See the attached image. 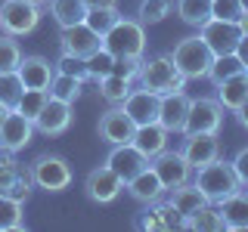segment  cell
<instances>
[{
    "label": "cell",
    "mask_w": 248,
    "mask_h": 232,
    "mask_svg": "<svg viewBox=\"0 0 248 232\" xmlns=\"http://www.w3.org/2000/svg\"><path fill=\"white\" fill-rule=\"evenodd\" d=\"M137 84L143 90L149 93H158V96H165V93H177L186 87V77L183 72L174 65V59H170V53H161V56H149L140 62V74H137Z\"/></svg>",
    "instance_id": "obj_1"
},
{
    "label": "cell",
    "mask_w": 248,
    "mask_h": 232,
    "mask_svg": "<svg viewBox=\"0 0 248 232\" xmlns=\"http://www.w3.org/2000/svg\"><path fill=\"white\" fill-rule=\"evenodd\" d=\"M192 183L199 186V192L205 195L211 204H220L223 198H230L232 192H239L242 186H239L236 180V170H232L230 161H223V158H214V161H208V164H202L192 170Z\"/></svg>",
    "instance_id": "obj_2"
},
{
    "label": "cell",
    "mask_w": 248,
    "mask_h": 232,
    "mask_svg": "<svg viewBox=\"0 0 248 232\" xmlns=\"http://www.w3.org/2000/svg\"><path fill=\"white\" fill-rule=\"evenodd\" d=\"M103 46L112 53L115 59H121V56H143L146 53V25L140 19L121 15V19L103 34Z\"/></svg>",
    "instance_id": "obj_3"
},
{
    "label": "cell",
    "mask_w": 248,
    "mask_h": 232,
    "mask_svg": "<svg viewBox=\"0 0 248 232\" xmlns=\"http://www.w3.org/2000/svg\"><path fill=\"white\" fill-rule=\"evenodd\" d=\"M170 59H174V65L183 72L186 81H199V77H208V68H211V62H214V53L208 50V44L202 41L199 34H192V37L177 41Z\"/></svg>",
    "instance_id": "obj_4"
},
{
    "label": "cell",
    "mask_w": 248,
    "mask_h": 232,
    "mask_svg": "<svg viewBox=\"0 0 248 232\" xmlns=\"http://www.w3.org/2000/svg\"><path fill=\"white\" fill-rule=\"evenodd\" d=\"M28 170H31L34 186L44 192H65L72 186V167L59 155H37L28 164Z\"/></svg>",
    "instance_id": "obj_5"
},
{
    "label": "cell",
    "mask_w": 248,
    "mask_h": 232,
    "mask_svg": "<svg viewBox=\"0 0 248 232\" xmlns=\"http://www.w3.org/2000/svg\"><path fill=\"white\" fill-rule=\"evenodd\" d=\"M41 22V3L31 0H3L0 3V31L13 37H25Z\"/></svg>",
    "instance_id": "obj_6"
},
{
    "label": "cell",
    "mask_w": 248,
    "mask_h": 232,
    "mask_svg": "<svg viewBox=\"0 0 248 232\" xmlns=\"http://www.w3.org/2000/svg\"><path fill=\"white\" fill-rule=\"evenodd\" d=\"M223 108L211 96H199L189 99V115H186V127L183 133H220L223 127Z\"/></svg>",
    "instance_id": "obj_7"
},
{
    "label": "cell",
    "mask_w": 248,
    "mask_h": 232,
    "mask_svg": "<svg viewBox=\"0 0 248 232\" xmlns=\"http://www.w3.org/2000/svg\"><path fill=\"white\" fill-rule=\"evenodd\" d=\"M149 167L155 170V176L161 180L165 192H170V189H177V186H183V183L192 180V164L183 158L180 149H165V152H158V155L149 161Z\"/></svg>",
    "instance_id": "obj_8"
},
{
    "label": "cell",
    "mask_w": 248,
    "mask_h": 232,
    "mask_svg": "<svg viewBox=\"0 0 248 232\" xmlns=\"http://www.w3.org/2000/svg\"><path fill=\"white\" fill-rule=\"evenodd\" d=\"M199 37L208 44V50L214 56H227V53H236L239 44H242V31H239L236 22H223V19H208L205 25L199 28Z\"/></svg>",
    "instance_id": "obj_9"
},
{
    "label": "cell",
    "mask_w": 248,
    "mask_h": 232,
    "mask_svg": "<svg viewBox=\"0 0 248 232\" xmlns=\"http://www.w3.org/2000/svg\"><path fill=\"white\" fill-rule=\"evenodd\" d=\"M121 192H124V183L118 180V174L106 164L93 167L87 174V180H84V195L90 201H96V204H112Z\"/></svg>",
    "instance_id": "obj_10"
},
{
    "label": "cell",
    "mask_w": 248,
    "mask_h": 232,
    "mask_svg": "<svg viewBox=\"0 0 248 232\" xmlns=\"http://www.w3.org/2000/svg\"><path fill=\"white\" fill-rule=\"evenodd\" d=\"M31 136H34V121H28L22 112L10 108L6 118L0 121V149L16 155L31 143Z\"/></svg>",
    "instance_id": "obj_11"
},
{
    "label": "cell",
    "mask_w": 248,
    "mask_h": 232,
    "mask_svg": "<svg viewBox=\"0 0 248 232\" xmlns=\"http://www.w3.org/2000/svg\"><path fill=\"white\" fill-rule=\"evenodd\" d=\"M103 46V37L96 34L93 28H87L84 22H78L72 28H59V50L68 53V56L87 59L90 53H96Z\"/></svg>",
    "instance_id": "obj_12"
},
{
    "label": "cell",
    "mask_w": 248,
    "mask_h": 232,
    "mask_svg": "<svg viewBox=\"0 0 248 232\" xmlns=\"http://www.w3.org/2000/svg\"><path fill=\"white\" fill-rule=\"evenodd\" d=\"M106 167H112L121 183H130L143 167H149V158L134 143H121V145H112V152L106 155Z\"/></svg>",
    "instance_id": "obj_13"
},
{
    "label": "cell",
    "mask_w": 248,
    "mask_h": 232,
    "mask_svg": "<svg viewBox=\"0 0 248 232\" xmlns=\"http://www.w3.org/2000/svg\"><path fill=\"white\" fill-rule=\"evenodd\" d=\"M134 130H137V124L130 121V115L124 112L121 105H112L99 115V139H106L108 145L130 143V139H134Z\"/></svg>",
    "instance_id": "obj_14"
},
{
    "label": "cell",
    "mask_w": 248,
    "mask_h": 232,
    "mask_svg": "<svg viewBox=\"0 0 248 232\" xmlns=\"http://www.w3.org/2000/svg\"><path fill=\"white\" fill-rule=\"evenodd\" d=\"M72 127V105L62 102V99H46L41 115L34 118V130L44 136H62L65 130Z\"/></svg>",
    "instance_id": "obj_15"
},
{
    "label": "cell",
    "mask_w": 248,
    "mask_h": 232,
    "mask_svg": "<svg viewBox=\"0 0 248 232\" xmlns=\"http://www.w3.org/2000/svg\"><path fill=\"white\" fill-rule=\"evenodd\" d=\"M183 158L192 164V170L208 164V161L220 158V136L217 133H183V145H180Z\"/></svg>",
    "instance_id": "obj_16"
},
{
    "label": "cell",
    "mask_w": 248,
    "mask_h": 232,
    "mask_svg": "<svg viewBox=\"0 0 248 232\" xmlns=\"http://www.w3.org/2000/svg\"><path fill=\"white\" fill-rule=\"evenodd\" d=\"M137 226L146 229V232H174V229H183V217L177 214V207L170 201L158 198L152 204H146V211H143Z\"/></svg>",
    "instance_id": "obj_17"
},
{
    "label": "cell",
    "mask_w": 248,
    "mask_h": 232,
    "mask_svg": "<svg viewBox=\"0 0 248 232\" xmlns=\"http://www.w3.org/2000/svg\"><path fill=\"white\" fill-rule=\"evenodd\" d=\"M186 115H189V96L183 90L177 93H165L158 102V124L168 133H183L186 127Z\"/></svg>",
    "instance_id": "obj_18"
},
{
    "label": "cell",
    "mask_w": 248,
    "mask_h": 232,
    "mask_svg": "<svg viewBox=\"0 0 248 232\" xmlns=\"http://www.w3.org/2000/svg\"><path fill=\"white\" fill-rule=\"evenodd\" d=\"M158 102H161L158 93H149V90L137 87V90H130L127 96H124L121 108L130 115V121H134L137 127H140V124H152V121H158Z\"/></svg>",
    "instance_id": "obj_19"
},
{
    "label": "cell",
    "mask_w": 248,
    "mask_h": 232,
    "mask_svg": "<svg viewBox=\"0 0 248 232\" xmlns=\"http://www.w3.org/2000/svg\"><path fill=\"white\" fill-rule=\"evenodd\" d=\"M53 72H56V68L44 56H22L19 68H16V74L22 77V87L25 90H46L50 81H53Z\"/></svg>",
    "instance_id": "obj_20"
},
{
    "label": "cell",
    "mask_w": 248,
    "mask_h": 232,
    "mask_svg": "<svg viewBox=\"0 0 248 232\" xmlns=\"http://www.w3.org/2000/svg\"><path fill=\"white\" fill-rule=\"evenodd\" d=\"M124 189H127V195L134 201H140V204H152V201H158L165 195V186H161V180L155 176L152 167H143L130 183H124Z\"/></svg>",
    "instance_id": "obj_21"
},
{
    "label": "cell",
    "mask_w": 248,
    "mask_h": 232,
    "mask_svg": "<svg viewBox=\"0 0 248 232\" xmlns=\"http://www.w3.org/2000/svg\"><path fill=\"white\" fill-rule=\"evenodd\" d=\"M217 211L223 217V226L232 232H245L248 229V189L232 192L230 198H223L217 204Z\"/></svg>",
    "instance_id": "obj_22"
},
{
    "label": "cell",
    "mask_w": 248,
    "mask_h": 232,
    "mask_svg": "<svg viewBox=\"0 0 248 232\" xmlns=\"http://www.w3.org/2000/svg\"><path fill=\"white\" fill-rule=\"evenodd\" d=\"M168 136H170L168 130L161 127L158 121H152V124H140V127L134 130V139H130V143H134L137 149L152 161L158 152H165V149H168Z\"/></svg>",
    "instance_id": "obj_23"
},
{
    "label": "cell",
    "mask_w": 248,
    "mask_h": 232,
    "mask_svg": "<svg viewBox=\"0 0 248 232\" xmlns=\"http://www.w3.org/2000/svg\"><path fill=\"white\" fill-rule=\"evenodd\" d=\"M214 99L227 108V112H239V108L248 102V72L220 81V84H217V96Z\"/></svg>",
    "instance_id": "obj_24"
},
{
    "label": "cell",
    "mask_w": 248,
    "mask_h": 232,
    "mask_svg": "<svg viewBox=\"0 0 248 232\" xmlns=\"http://www.w3.org/2000/svg\"><path fill=\"white\" fill-rule=\"evenodd\" d=\"M168 201L177 207V214H180L183 220H186L189 214H196L199 207H205V204H208V198L199 192V186L192 183V180H189V183H183V186H177V189H170V198H168Z\"/></svg>",
    "instance_id": "obj_25"
},
{
    "label": "cell",
    "mask_w": 248,
    "mask_h": 232,
    "mask_svg": "<svg viewBox=\"0 0 248 232\" xmlns=\"http://www.w3.org/2000/svg\"><path fill=\"white\" fill-rule=\"evenodd\" d=\"M50 15L59 28H72L78 22H84L87 3L84 0H50Z\"/></svg>",
    "instance_id": "obj_26"
},
{
    "label": "cell",
    "mask_w": 248,
    "mask_h": 232,
    "mask_svg": "<svg viewBox=\"0 0 248 232\" xmlns=\"http://www.w3.org/2000/svg\"><path fill=\"white\" fill-rule=\"evenodd\" d=\"M183 229H199V232H223L227 226H223V217L220 211H217V204H211L208 201L205 207H199L196 214H189L183 220Z\"/></svg>",
    "instance_id": "obj_27"
},
{
    "label": "cell",
    "mask_w": 248,
    "mask_h": 232,
    "mask_svg": "<svg viewBox=\"0 0 248 232\" xmlns=\"http://www.w3.org/2000/svg\"><path fill=\"white\" fill-rule=\"evenodd\" d=\"M81 90H84V81H78L72 74H62V72H53V81H50V87H46V93H50L53 99H62V102H68V105H75L78 99H81Z\"/></svg>",
    "instance_id": "obj_28"
},
{
    "label": "cell",
    "mask_w": 248,
    "mask_h": 232,
    "mask_svg": "<svg viewBox=\"0 0 248 232\" xmlns=\"http://www.w3.org/2000/svg\"><path fill=\"white\" fill-rule=\"evenodd\" d=\"M242 72H248L245 59L239 56V53H227V56H214L211 68H208V81L217 87L220 81H227V77H232V74H242Z\"/></svg>",
    "instance_id": "obj_29"
},
{
    "label": "cell",
    "mask_w": 248,
    "mask_h": 232,
    "mask_svg": "<svg viewBox=\"0 0 248 232\" xmlns=\"http://www.w3.org/2000/svg\"><path fill=\"white\" fill-rule=\"evenodd\" d=\"M25 229V204L10 195H0V232Z\"/></svg>",
    "instance_id": "obj_30"
},
{
    "label": "cell",
    "mask_w": 248,
    "mask_h": 232,
    "mask_svg": "<svg viewBox=\"0 0 248 232\" xmlns=\"http://www.w3.org/2000/svg\"><path fill=\"white\" fill-rule=\"evenodd\" d=\"M99 96L106 99V102H112V105H121L124 102V96H127L130 90H134V81H127V77H121V74H106V77H99Z\"/></svg>",
    "instance_id": "obj_31"
},
{
    "label": "cell",
    "mask_w": 248,
    "mask_h": 232,
    "mask_svg": "<svg viewBox=\"0 0 248 232\" xmlns=\"http://www.w3.org/2000/svg\"><path fill=\"white\" fill-rule=\"evenodd\" d=\"M177 15L189 28H202L211 19V0H177Z\"/></svg>",
    "instance_id": "obj_32"
},
{
    "label": "cell",
    "mask_w": 248,
    "mask_h": 232,
    "mask_svg": "<svg viewBox=\"0 0 248 232\" xmlns=\"http://www.w3.org/2000/svg\"><path fill=\"white\" fill-rule=\"evenodd\" d=\"M174 10V0H140L137 6V19L143 25H158L161 19H168Z\"/></svg>",
    "instance_id": "obj_33"
},
{
    "label": "cell",
    "mask_w": 248,
    "mask_h": 232,
    "mask_svg": "<svg viewBox=\"0 0 248 232\" xmlns=\"http://www.w3.org/2000/svg\"><path fill=\"white\" fill-rule=\"evenodd\" d=\"M84 68H87V81H99V77L115 72V56L106 46H99L96 53H90V56L84 59Z\"/></svg>",
    "instance_id": "obj_34"
},
{
    "label": "cell",
    "mask_w": 248,
    "mask_h": 232,
    "mask_svg": "<svg viewBox=\"0 0 248 232\" xmlns=\"http://www.w3.org/2000/svg\"><path fill=\"white\" fill-rule=\"evenodd\" d=\"M118 19H121L118 6H96V10H87V15H84V25L93 28L99 37H103V34H106V31L112 28Z\"/></svg>",
    "instance_id": "obj_35"
},
{
    "label": "cell",
    "mask_w": 248,
    "mask_h": 232,
    "mask_svg": "<svg viewBox=\"0 0 248 232\" xmlns=\"http://www.w3.org/2000/svg\"><path fill=\"white\" fill-rule=\"evenodd\" d=\"M22 62V46L13 34H0V74L16 72Z\"/></svg>",
    "instance_id": "obj_36"
},
{
    "label": "cell",
    "mask_w": 248,
    "mask_h": 232,
    "mask_svg": "<svg viewBox=\"0 0 248 232\" xmlns=\"http://www.w3.org/2000/svg\"><path fill=\"white\" fill-rule=\"evenodd\" d=\"M46 99H50V93H46V90H22L19 102H16V112H22L28 121H34L37 115H41V108H44Z\"/></svg>",
    "instance_id": "obj_37"
},
{
    "label": "cell",
    "mask_w": 248,
    "mask_h": 232,
    "mask_svg": "<svg viewBox=\"0 0 248 232\" xmlns=\"http://www.w3.org/2000/svg\"><path fill=\"white\" fill-rule=\"evenodd\" d=\"M22 77L16 74V72H6V74H0V102H3L6 108H16V102H19V96H22Z\"/></svg>",
    "instance_id": "obj_38"
},
{
    "label": "cell",
    "mask_w": 248,
    "mask_h": 232,
    "mask_svg": "<svg viewBox=\"0 0 248 232\" xmlns=\"http://www.w3.org/2000/svg\"><path fill=\"white\" fill-rule=\"evenodd\" d=\"M31 186H34V180H31V170L22 164V170H19V176L10 183V189L3 192V195H10V198H16V201H22L25 204L28 201V195H31Z\"/></svg>",
    "instance_id": "obj_39"
},
{
    "label": "cell",
    "mask_w": 248,
    "mask_h": 232,
    "mask_svg": "<svg viewBox=\"0 0 248 232\" xmlns=\"http://www.w3.org/2000/svg\"><path fill=\"white\" fill-rule=\"evenodd\" d=\"M239 15H242V3L239 0H211V19L236 22Z\"/></svg>",
    "instance_id": "obj_40"
},
{
    "label": "cell",
    "mask_w": 248,
    "mask_h": 232,
    "mask_svg": "<svg viewBox=\"0 0 248 232\" xmlns=\"http://www.w3.org/2000/svg\"><path fill=\"white\" fill-rule=\"evenodd\" d=\"M53 68H56V72H62V74H72V77H78V81H87V68H84V59L68 56V53H62L59 62H56Z\"/></svg>",
    "instance_id": "obj_41"
},
{
    "label": "cell",
    "mask_w": 248,
    "mask_h": 232,
    "mask_svg": "<svg viewBox=\"0 0 248 232\" xmlns=\"http://www.w3.org/2000/svg\"><path fill=\"white\" fill-rule=\"evenodd\" d=\"M230 164H232V170H236V180H239V186H242V189H248V145L236 152V158H232Z\"/></svg>",
    "instance_id": "obj_42"
},
{
    "label": "cell",
    "mask_w": 248,
    "mask_h": 232,
    "mask_svg": "<svg viewBox=\"0 0 248 232\" xmlns=\"http://www.w3.org/2000/svg\"><path fill=\"white\" fill-rule=\"evenodd\" d=\"M87 10H96V6H118V0H84Z\"/></svg>",
    "instance_id": "obj_43"
},
{
    "label": "cell",
    "mask_w": 248,
    "mask_h": 232,
    "mask_svg": "<svg viewBox=\"0 0 248 232\" xmlns=\"http://www.w3.org/2000/svg\"><path fill=\"white\" fill-rule=\"evenodd\" d=\"M236 118H239V124H242V127L248 130V102H245V105H242V108L236 112Z\"/></svg>",
    "instance_id": "obj_44"
},
{
    "label": "cell",
    "mask_w": 248,
    "mask_h": 232,
    "mask_svg": "<svg viewBox=\"0 0 248 232\" xmlns=\"http://www.w3.org/2000/svg\"><path fill=\"white\" fill-rule=\"evenodd\" d=\"M6 112H10V108H6L3 102H0V121H3V118H6Z\"/></svg>",
    "instance_id": "obj_45"
},
{
    "label": "cell",
    "mask_w": 248,
    "mask_h": 232,
    "mask_svg": "<svg viewBox=\"0 0 248 232\" xmlns=\"http://www.w3.org/2000/svg\"><path fill=\"white\" fill-rule=\"evenodd\" d=\"M239 3H242V10H248V0H239Z\"/></svg>",
    "instance_id": "obj_46"
},
{
    "label": "cell",
    "mask_w": 248,
    "mask_h": 232,
    "mask_svg": "<svg viewBox=\"0 0 248 232\" xmlns=\"http://www.w3.org/2000/svg\"><path fill=\"white\" fill-rule=\"evenodd\" d=\"M31 3H44V0H31Z\"/></svg>",
    "instance_id": "obj_47"
},
{
    "label": "cell",
    "mask_w": 248,
    "mask_h": 232,
    "mask_svg": "<svg viewBox=\"0 0 248 232\" xmlns=\"http://www.w3.org/2000/svg\"><path fill=\"white\" fill-rule=\"evenodd\" d=\"M0 195H3V192H0Z\"/></svg>",
    "instance_id": "obj_48"
}]
</instances>
